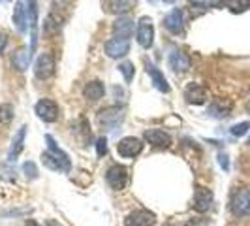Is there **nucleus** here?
<instances>
[{
	"instance_id": "f257e3e1",
	"label": "nucleus",
	"mask_w": 250,
	"mask_h": 226,
	"mask_svg": "<svg viewBox=\"0 0 250 226\" xmlns=\"http://www.w3.org/2000/svg\"><path fill=\"white\" fill-rule=\"evenodd\" d=\"M123 119H125V110L119 108V106L104 108V110H100L98 115H96V121H98V125L102 126V130H107V132L115 130L117 126L123 123Z\"/></svg>"
},
{
	"instance_id": "f03ea898",
	"label": "nucleus",
	"mask_w": 250,
	"mask_h": 226,
	"mask_svg": "<svg viewBox=\"0 0 250 226\" xmlns=\"http://www.w3.org/2000/svg\"><path fill=\"white\" fill-rule=\"evenodd\" d=\"M229 209H231V213L235 215L237 219L247 217V215L250 213V190L249 188L241 187L233 190L231 200H229Z\"/></svg>"
},
{
	"instance_id": "7ed1b4c3",
	"label": "nucleus",
	"mask_w": 250,
	"mask_h": 226,
	"mask_svg": "<svg viewBox=\"0 0 250 226\" xmlns=\"http://www.w3.org/2000/svg\"><path fill=\"white\" fill-rule=\"evenodd\" d=\"M136 40L143 49H149L154 44V26H152V19L150 17H141L138 23V32H136Z\"/></svg>"
},
{
	"instance_id": "20e7f679",
	"label": "nucleus",
	"mask_w": 250,
	"mask_h": 226,
	"mask_svg": "<svg viewBox=\"0 0 250 226\" xmlns=\"http://www.w3.org/2000/svg\"><path fill=\"white\" fill-rule=\"evenodd\" d=\"M143 151V141L136 136H126L117 143V153L123 158H134Z\"/></svg>"
},
{
	"instance_id": "39448f33",
	"label": "nucleus",
	"mask_w": 250,
	"mask_h": 226,
	"mask_svg": "<svg viewBox=\"0 0 250 226\" xmlns=\"http://www.w3.org/2000/svg\"><path fill=\"white\" fill-rule=\"evenodd\" d=\"M34 112L43 123H55L59 119V106H57V102L49 100V98L38 100L34 106Z\"/></svg>"
},
{
	"instance_id": "423d86ee",
	"label": "nucleus",
	"mask_w": 250,
	"mask_h": 226,
	"mask_svg": "<svg viewBox=\"0 0 250 226\" xmlns=\"http://www.w3.org/2000/svg\"><path fill=\"white\" fill-rule=\"evenodd\" d=\"M26 26L30 30V55L36 51L38 45V4L26 2Z\"/></svg>"
},
{
	"instance_id": "0eeeda50",
	"label": "nucleus",
	"mask_w": 250,
	"mask_h": 226,
	"mask_svg": "<svg viewBox=\"0 0 250 226\" xmlns=\"http://www.w3.org/2000/svg\"><path fill=\"white\" fill-rule=\"evenodd\" d=\"M105 181L113 190H123L128 185V170L121 164H115L107 170L105 174Z\"/></svg>"
},
{
	"instance_id": "6e6552de",
	"label": "nucleus",
	"mask_w": 250,
	"mask_h": 226,
	"mask_svg": "<svg viewBox=\"0 0 250 226\" xmlns=\"http://www.w3.org/2000/svg\"><path fill=\"white\" fill-rule=\"evenodd\" d=\"M55 74V59L51 53H42L34 63V75L38 79H47Z\"/></svg>"
},
{
	"instance_id": "1a4fd4ad",
	"label": "nucleus",
	"mask_w": 250,
	"mask_h": 226,
	"mask_svg": "<svg viewBox=\"0 0 250 226\" xmlns=\"http://www.w3.org/2000/svg\"><path fill=\"white\" fill-rule=\"evenodd\" d=\"M213 190L207 187H196L194 192V209L198 213H207L213 207Z\"/></svg>"
},
{
	"instance_id": "9d476101",
	"label": "nucleus",
	"mask_w": 250,
	"mask_h": 226,
	"mask_svg": "<svg viewBox=\"0 0 250 226\" xmlns=\"http://www.w3.org/2000/svg\"><path fill=\"white\" fill-rule=\"evenodd\" d=\"M154 223H156V215L149 209H136L128 213L125 219V226H154Z\"/></svg>"
},
{
	"instance_id": "9b49d317",
	"label": "nucleus",
	"mask_w": 250,
	"mask_h": 226,
	"mask_svg": "<svg viewBox=\"0 0 250 226\" xmlns=\"http://www.w3.org/2000/svg\"><path fill=\"white\" fill-rule=\"evenodd\" d=\"M130 53V40L123 38H111L105 42V55L109 59H121Z\"/></svg>"
},
{
	"instance_id": "f8f14e48",
	"label": "nucleus",
	"mask_w": 250,
	"mask_h": 226,
	"mask_svg": "<svg viewBox=\"0 0 250 226\" xmlns=\"http://www.w3.org/2000/svg\"><path fill=\"white\" fill-rule=\"evenodd\" d=\"M143 138L147 143L154 145V147H169L171 145V136L160 128H147L143 132Z\"/></svg>"
},
{
	"instance_id": "ddd939ff",
	"label": "nucleus",
	"mask_w": 250,
	"mask_h": 226,
	"mask_svg": "<svg viewBox=\"0 0 250 226\" xmlns=\"http://www.w3.org/2000/svg\"><path fill=\"white\" fill-rule=\"evenodd\" d=\"M167 63H169V68L175 72V74H185L190 70V57L187 53L179 49H173L167 57Z\"/></svg>"
},
{
	"instance_id": "4468645a",
	"label": "nucleus",
	"mask_w": 250,
	"mask_h": 226,
	"mask_svg": "<svg viewBox=\"0 0 250 226\" xmlns=\"http://www.w3.org/2000/svg\"><path fill=\"white\" fill-rule=\"evenodd\" d=\"M183 10L181 8H173L171 12L167 13L166 17H164V28L167 30V32H171V34H181L183 32Z\"/></svg>"
},
{
	"instance_id": "2eb2a0df",
	"label": "nucleus",
	"mask_w": 250,
	"mask_h": 226,
	"mask_svg": "<svg viewBox=\"0 0 250 226\" xmlns=\"http://www.w3.org/2000/svg\"><path fill=\"white\" fill-rule=\"evenodd\" d=\"M134 19L128 17V15H123L119 17L115 23H113V34L115 38H123V40H130L132 34H134Z\"/></svg>"
},
{
	"instance_id": "dca6fc26",
	"label": "nucleus",
	"mask_w": 250,
	"mask_h": 226,
	"mask_svg": "<svg viewBox=\"0 0 250 226\" xmlns=\"http://www.w3.org/2000/svg\"><path fill=\"white\" fill-rule=\"evenodd\" d=\"M185 98H187L188 104L200 106V104H205V100H207V90H205V87H201L200 83H194L192 81L185 89Z\"/></svg>"
},
{
	"instance_id": "f3484780",
	"label": "nucleus",
	"mask_w": 250,
	"mask_h": 226,
	"mask_svg": "<svg viewBox=\"0 0 250 226\" xmlns=\"http://www.w3.org/2000/svg\"><path fill=\"white\" fill-rule=\"evenodd\" d=\"M147 74L150 75L152 85L158 89L160 92H169V90H171V89H169V83H167V79H166V75H164L154 64L147 63Z\"/></svg>"
},
{
	"instance_id": "a211bd4d",
	"label": "nucleus",
	"mask_w": 250,
	"mask_h": 226,
	"mask_svg": "<svg viewBox=\"0 0 250 226\" xmlns=\"http://www.w3.org/2000/svg\"><path fill=\"white\" fill-rule=\"evenodd\" d=\"M13 25L21 34H25L28 30V26H26V2H17L15 4V8H13Z\"/></svg>"
},
{
	"instance_id": "6ab92c4d",
	"label": "nucleus",
	"mask_w": 250,
	"mask_h": 226,
	"mask_svg": "<svg viewBox=\"0 0 250 226\" xmlns=\"http://www.w3.org/2000/svg\"><path fill=\"white\" fill-rule=\"evenodd\" d=\"M42 162H43V166H45L47 170H51V172H70V168H68L59 157H55L53 153H49V151L42 153Z\"/></svg>"
},
{
	"instance_id": "aec40b11",
	"label": "nucleus",
	"mask_w": 250,
	"mask_h": 226,
	"mask_svg": "<svg viewBox=\"0 0 250 226\" xmlns=\"http://www.w3.org/2000/svg\"><path fill=\"white\" fill-rule=\"evenodd\" d=\"M25 136H26V126H21L19 130H17V134L13 136V141H12V147H10V162H15V158L19 157V153L23 151L25 147Z\"/></svg>"
},
{
	"instance_id": "412c9836",
	"label": "nucleus",
	"mask_w": 250,
	"mask_h": 226,
	"mask_svg": "<svg viewBox=\"0 0 250 226\" xmlns=\"http://www.w3.org/2000/svg\"><path fill=\"white\" fill-rule=\"evenodd\" d=\"M83 94H85V98H87V100L96 102V100H100L102 96L105 94V87H104V83H102V81L94 79V81H88L87 85H85Z\"/></svg>"
},
{
	"instance_id": "4be33fe9",
	"label": "nucleus",
	"mask_w": 250,
	"mask_h": 226,
	"mask_svg": "<svg viewBox=\"0 0 250 226\" xmlns=\"http://www.w3.org/2000/svg\"><path fill=\"white\" fill-rule=\"evenodd\" d=\"M209 117L213 119H224L231 113V102H224V100H214L211 106H209Z\"/></svg>"
},
{
	"instance_id": "5701e85b",
	"label": "nucleus",
	"mask_w": 250,
	"mask_h": 226,
	"mask_svg": "<svg viewBox=\"0 0 250 226\" xmlns=\"http://www.w3.org/2000/svg\"><path fill=\"white\" fill-rule=\"evenodd\" d=\"M30 59H32V55H30V49L28 47H23V49H19L15 55H13L12 59V64L17 68V70H26L28 68V64H30Z\"/></svg>"
},
{
	"instance_id": "b1692460",
	"label": "nucleus",
	"mask_w": 250,
	"mask_h": 226,
	"mask_svg": "<svg viewBox=\"0 0 250 226\" xmlns=\"http://www.w3.org/2000/svg\"><path fill=\"white\" fill-rule=\"evenodd\" d=\"M45 141H47V149H49V153H53L55 157H59V158H61V160H62V162L66 164L68 168H72V162H70V157H68V153H64V151L61 149L59 145H57V141H55V138H53L51 134H47V136H45Z\"/></svg>"
},
{
	"instance_id": "393cba45",
	"label": "nucleus",
	"mask_w": 250,
	"mask_h": 226,
	"mask_svg": "<svg viewBox=\"0 0 250 226\" xmlns=\"http://www.w3.org/2000/svg\"><path fill=\"white\" fill-rule=\"evenodd\" d=\"M132 6H134L132 2H105V4H104V8L111 13H125V12H128Z\"/></svg>"
},
{
	"instance_id": "a878e982",
	"label": "nucleus",
	"mask_w": 250,
	"mask_h": 226,
	"mask_svg": "<svg viewBox=\"0 0 250 226\" xmlns=\"http://www.w3.org/2000/svg\"><path fill=\"white\" fill-rule=\"evenodd\" d=\"M119 72L125 75V81L126 83H130L132 79H134V75H136V66H134V63H121L119 64Z\"/></svg>"
},
{
	"instance_id": "bb28decb",
	"label": "nucleus",
	"mask_w": 250,
	"mask_h": 226,
	"mask_svg": "<svg viewBox=\"0 0 250 226\" xmlns=\"http://www.w3.org/2000/svg\"><path fill=\"white\" fill-rule=\"evenodd\" d=\"M250 130V123L249 121H243V123H237V125H233L229 128V132H231V136H235V138H243L247 132Z\"/></svg>"
},
{
	"instance_id": "cd10ccee",
	"label": "nucleus",
	"mask_w": 250,
	"mask_h": 226,
	"mask_svg": "<svg viewBox=\"0 0 250 226\" xmlns=\"http://www.w3.org/2000/svg\"><path fill=\"white\" fill-rule=\"evenodd\" d=\"M23 174H25V177H26V179H30V181L38 179V168H36V164L32 162V160L25 162V164H23Z\"/></svg>"
},
{
	"instance_id": "c85d7f7f",
	"label": "nucleus",
	"mask_w": 250,
	"mask_h": 226,
	"mask_svg": "<svg viewBox=\"0 0 250 226\" xmlns=\"http://www.w3.org/2000/svg\"><path fill=\"white\" fill-rule=\"evenodd\" d=\"M12 119H13V106H10V104L0 106V121L2 123H10Z\"/></svg>"
},
{
	"instance_id": "c756f323",
	"label": "nucleus",
	"mask_w": 250,
	"mask_h": 226,
	"mask_svg": "<svg viewBox=\"0 0 250 226\" xmlns=\"http://www.w3.org/2000/svg\"><path fill=\"white\" fill-rule=\"evenodd\" d=\"M96 155H98L100 158L107 155V139H105V138L96 139Z\"/></svg>"
},
{
	"instance_id": "7c9ffc66",
	"label": "nucleus",
	"mask_w": 250,
	"mask_h": 226,
	"mask_svg": "<svg viewBox=\"0 0 250 226\" xmlns=\"http://www.w3.org/2000/svg\"><path fill=\"white\" fill-rule=\"evenodd\" d=\"M218 164L224 168L226 172L229 170V158H228V155H226V153H218Z\"/></svg>"
},
{
	"instance_id": "2f4dec72",
	"label": "nucleus",
	"mask_w": 250,
	"mask_h": 226,
	"mask_svg": "<svg viewBox=\"0 0 250 226\" xmlns=\"http://www.w3.org/2000/svg\"><path fill=\"white\" fill-rule=\"evenodd\" d=\"M207 225H209L207 219H190L185 226H207Z\"/></svg>"
},
{
	"instance_id": "473e14b6",
	"label": "nucleus",
	"mask_w": 250,
	"mask_h": 226,
	"mask_svg": "<svg viewBox=\"0 0 250 226\" xmlns=\"http://www.w3.org/2000/svg\"><path fill=\"white\" fill-rule=\"evenodd\" d=\"M6 44H8V38L4 36L2 32H0V53L4 51V47H6Z\"/></svg>"
},
{
	"instance_id": "72a5a7b5",
	"label": "nucleus",
	"mask_w": 250,
	"mask_h": 226,
	"mask_svg": "<svg viewBox=\"0 0 250 226\" xmlns=\"http://www.w3.org/2000/svg\"><path fill=\"white\" fill-rule=\"evenodd\" d=\"M25 226H40V225H38L34 219H28V221L25 223Z\"/></svg>"
},
{
	"instance_id": "f704fd0d",
	"label": "nucleus",
	"mask_w": 250,
	"mask_h": 226,
	"mask_svg": "<svg viewBox=\"0 0 250 226\" xmlns=\"http://www.w3.org/2000/svg\"><path fill=\"white\" fill-rule=\"evenodd\" d=\"M245 108H247V112H249V113H250V100H249V102H247V106H245Z\"/></svg>"
},
{
	"instance_id": "c9c22d12",
	"label": "nucleus",
	"mask_w": 250,
	"mask_h": 226,
	"mask_svg": "<svg viewBox=\"0 0 250 226\" xmlns=\"http://www.w3.org/2000/svg\"><path fill=\"white\" fill-rule=\"evenodd\" d=\"M47 226H59V225H55V223H47Z\"/></svg>"
},
{
	"instance_id": "e433bc0d",
	"label": "nucleus",
	"mask_w": 250,
	"mask_h": 226,
	"mask_svg": "<svg viewBox=\"0 0 250 226\" xmlns=\"http://www.w3.org/2000/svg\"><path fill=\"white\" fill-rule=\"evenodd\" d=\"M247 143H249V147H250V136H249V141H247Z\"/></svg>"
},
{
	"instance_id": "4c0bfd02",
	"label": "nucleus",
	"mask_w": 250,
	"mask_h": 226,
	"mask_svg": "<svg viewBox=\"0 0 250 226\" xmlns=\"http://www.w3.org/2000/svg\"><path fill=\"white\" fill-rule=\"evenodd\" d=\"M164 226H173V225H164Z\"/></svg>"
}]
</instances>
